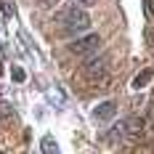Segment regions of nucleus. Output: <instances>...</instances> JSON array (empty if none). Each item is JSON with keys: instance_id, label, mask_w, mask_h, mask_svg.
I'll return each instance as SVG.
<instances>
[{"instance_id": "10", "label": "nucleus", "mask_w": 154, "mask_h": 154, "mask_svg": "<svg viewBox=\"0 0 154 154\" xmlns=\"http://www.w3.org/2000/svg\"><path fill=\"white\" fill-rule=\"evenodd\" d=\"M146 14L154 19V0H146Z\"/></svg>"}, {"instance_id": "14", "label": "nucleus", "mask_w": 154, "mask_h": 154, "mask_svg": "<svg viewBox=\"0 0 154 154\" xmlns=\"http://www.w3.org/2000/svg\"><path fill=\"white\" fill-rule=\"evenodd\" d=\"M0 75H3V69H0Z\"/></svg>"}, {"instance_id": "8", "label": "nucleus", "mask_w": 154, "mask_h": 154, "mask_svg": "<svg viewBox=\"0 0 154 154\" xmlns=\"http://www.w3.org/2000/svg\"><path fill=\"white\" fill-rule=\"evenodd\" d=\"M11 112H14V106H11L8 101H0V120H5V117H11Z\"/></svg>"}, {"instance_id": "5", "label": "nucleus", "mask_w": 154, "mask_h": 154, "mask_svg": "<svg viewBox=\"0 0 154 154\" xmlns=\"http://www.w3.org/2000/svg\"><path fill=\"white\" fill-rule=\"evenodd\" d=\"M122 128H125V136L138 138L146 128V122H143V117H128V120H122Z\"/></svg>"}, {"instance_id": "12", "label": "nucleus", "mask_w": 154, "mask_h": 154, "mask_svg": "<svg viewBox=\"0 0 154 154\" xmlns=\"http://www.w3.org/2000/svg\"><path fill=\"white\" fill-rule=\"evenodd\" d=\"M149 43H152V45H154V27H152V29H149Z\"/></svg>"}, {"instance_id": "11", "label": "nucleus", "mask_w": 154, "mask_h": 154, "mask_svg": "<svg viewBox=\"0 0 154 154\" xmlns=\"http://www.w3.org/2000/svg\"><path fill=\"white\" fill-rule=\"evenodd\" d=\"M77 3H80V5H93L96 0H77Z\"/></svg>"}, {"instance_id": "9", "label": "nucleus", "mask_w": 154, "mask_h": 154, "mask_svg": "<svg viewBox=\"0 0 154 154\" xmlns=\"http://www.w3.org/2000/svg\"><path fill=\"white\" fill-rule=\"evenodd\" d=\"M24 80H27V72L21 66H14V82H24Z\"/></svg>"}, {"instance_id": "1", "label": "nucleus", "mask_w": 154, "mask_h": 154, "mask_svg": "<svg viewBox=\"0 0 154 154\" xmlns=\"http://www.w3.org/2000/svg\"><path fill=\"white\" fill-rule=\"evenodd\" d=\"M91 27V16L88 11H82V8H66V14H64V29L69 32V35H80V32H85Z\"/></svg>"}, {"instance_id": "6", "label": "nucleus", "mask_w": 154, "mask_h": 154, "mask_svg": "<svg viewBox=\"0 0 154 154\" xmlns=\"http://www.w3.org/2000/svg\"><path fill=\"white\" fill-rule=\"evenodd\" d=\"M154 80V69H143L141 75H136V80H133V88L138 91V88H143V85H149Z\"/></svg>"}, {"instance_id": "3", "label": "nucleus", "mask_w": 154, "mask_h": 154, "mask_svg": "<svg viewBox=\"0 0 154 154\" xmlns=\"http://www.w3.org/2000/svg\"><path fill=\"white\" fill-rule=\"evenodd\" d=\"M82 72L91 77V80H98V77H104L109 72V53H101V56H96L91 61L82 66Z\"/></svg>"}, {"instance_id": "2", "label": "nucleus", "mask_w": 154, "mask_h": 154, "mask_svg": "<svg viewBox=\"0 0 154 154\" xmlns=\"http://www.w3.org/2000/svg\"><path fill=\"white\" fill-rule=\"evenodd\" d=\"M69 53H75V56H85V53H91V51H98L101 48V37L96 35V32H88V35H82V37H77L69 43Z\"/></svg>"}, {"instance_id": "4", "label": "nucleus", "mask_w": 154, "mask_h": 154, "mask_svg": "<svg viewBox=\"0 0 154 154\" xmlns=\"http://www.w3.org/2000/svg\"><path fill=\"white\" fill-rule=\"evenodd\" d=\"M114 112H117V104L114 101H104V104H98V106L93 109V120L96 122H109L114 117Z\"/></svg>"}, {"instance_id": "13", "label": "nucleus", "mask_w": 154, "mask_h": 154, "mask_svg": "<svg viewBox=\"0 0 154 154\" xmlns=\"http://www.w3.org/2000/svg\"><path fill=\"white\" fill-rule=\"evenodd\" d=\"M0 11H3V3H0Z\"/></svg>"}, {"instance_id": "7", "label": "nucleus", "mask_w": 154, "mask_h": 154, "mask_svg": "<svg viewBox=\"0 0 154 154\" xmlns=\"http://www.w3.org/2000/svg\"><path fill=\"white\" fill-rule=\"evenodd\" d=\"M40 149H43L45 154H59V143L51 138V136H45V138L40 141Z\"/></svg>"}]
</instances>
